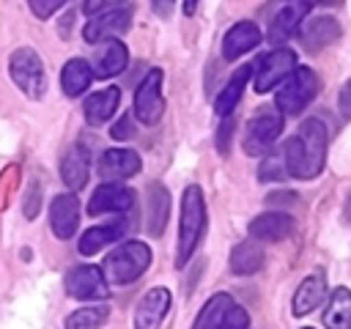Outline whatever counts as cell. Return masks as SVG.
I'll list each match as a JSON object with an SVG mask.
<instances>
[{"label": "cell", "instance_id": "cell-1", "mask_svg": "<svg viewBox=\"0 0 351 329\" xmlns=\"http://www.w3.org/2000/svg\"><path fill=\"white\" fill-rule=\"evenodd\" d=\"M282 156L291 178H315L326 162V126L318 118H307L299 126V132L291 140H285Z\"/></svg>", "mask_w": 351, "mask_h": 329}, {"label": "cell", "instance_id": "cell-2", "mask_svg": "<svg viewBox=\"0 0 351 329\" xmlns=\"http://www.w3.org/2000/svg\"><path fill=\"white\" fill-rule=\"evenodd\" d=\"M206 230V203H203V192L200 186H186L181 195V219H178V249H176V263L184 266Z\"/></svg>", "mask_w": 351, "mask_h": 329}, {"label": "cell", "instance_id": "cell-3", "mask_svg": "<svg viewBox=\"0 0 351 329\" xmlns=\"http://www.w3.org/2000/svg\"><path fill=\"white\" fill-rule=\"evenodd\" d=\"M151 263V249L145 241H123L118 244L101 266L107 285H129L134 282Z\"/></svg>", "mask_w": 351, "mask_h": 329}, {"label": "cell", "instance_id": "cell-4", "mask_svg": "<svg viewBox=\"0 0 351 329\" xmlns=\"http://www.w3.org/2000/svg\"><path fill=\"white\" fill-rule=\"evenodd\" d=\"M318 74L307 66H293L282 82H277L274 104L282 115H299L315 96H318Z\"/></svg>", "mask_w": 351, "mask_h": 329}, {"label": "cell", "instance_id": "cell-5", "mask_svg": "<svg viewBox=\"0 0 351 329\" xmlns=\"http://www.w3.org/2000/svg\"><path fill=\"white\" fill-rule=\"evenodd\" d=\"M8 74H11V80L16 82V88L25 96H30V99H41L44 96V90H47V71H44L41 58L30 47H22V49H16L11 55Z\"/></svg>", "mask_w": 351, "mask_h": 329}, {"label": "cell", "instance_id": "cell-6", "mask_svg": "<svg viewBox=\"0 0 351 329\" xmlns=\"http://www.w3.org/2000/svg\"><path fill=\"white\" fill-rule=\"evenodd\" d=\"M280 132H282V112H274V110H261V112H255L250 121H247V126H244V134H241V148H244V154H250V156H263L271 145H274V140L280 137Z\"/></svg>", "mask_w": 351, "mask_h": 329}, {"label": "cell", "instance_id": "cell-7", "mask_svg": "<svg viewBox=\"0 0 351 329\" xmlns=\"http://www.w3.org/2000/svg\"><path fill=\"white\" fill-rule=\"evenodd\" d=\"M129 25H132V5H110V8L93 11L82 36L88 44H101V41L115 38L123 30H129Z\"/></svg>", "mask_w": 351, "mask_h": 329}, {"label": "cell", "instance_id": "cell-8", "mask_svg": "<svg viewBox=\"0 0 351 329\" xmlns=\"http://www.w3.org/2000/svg\"><path fill=\"white\" fill-rule=\"evenodd\" d=\"M165 112V96H162V71L151 69L143 82L134 90V115L140 123L154 126Z\"/></svg>", "mask_w": 351, "mask_h": 329}, {"label": "cell", "instance_id": "cell-9", "mask_svg": "<svg viewBox=\"0 0 351 329\" xmlns=\"http://www.w3.org/2000/svg\"><path fill=\"white\" fill-rule=\"evenodd\" d=\"M293 66H296V52L293 49H288V47L271 49L255 66V90L266 93V90L277 88V82H282Z\"/></svg>", "mask_w": 351, "mask_h": 329}, {"label": "cell", "instance_id": "cell-10", "mask_svg": "<svg viewBox=\"0 0 351 329\" xmlns=\"http://www.w3.org/2000/svg\"><path fill=\"white\" fill-rule=\"evenodd\" d=\"M66 293L71 299L93 302V299H107L110 285L99 266H74L66 274Z\"/></svg>", "mask_w": 351, "mask_h": 329}, {"label": "cell", "instance_id": "cell-11", "mask_svg": "<svg viewBox=\"0 0 351 329\" xmlns=\"http://www.w3.org/2000/svg\"><path fill=\"white\" fill-rule=\"evenodd\" d=\"M134 206V192L123 184H115V181H107L101 184L90 200H88V214H110V211H129Z\"/></svg>", "mask_w": 351, "mask_h": 329}, {"label": "cell", "instance_id": "cell-12", "mask_svg": "<svg viewBox=\"0 0 351 329\" xmlns=\"http://www.w3.org/2000/svg\"><path fill=\"white\" fill-rule=\"evenodd\" d=\"M170 310V291L167 288H151L134 310V329H159L165 315Z\"/></svg>", "mask_w": 351, "mask_h": 329}, {"label": "cell", "instance_id": "cell-13", "mask_svg": "<svg viewBox=\"0 0 351 329\" xmlns=\"http://www.w3.org/2000/svg\"><path fill=\"white\" fill-rule=\"evenodd\" d=\"M96 167H99V175H101L104 181H123V178L140 173L143 162H140V156H137L134 151H129V148H110V151H104V154L99 156V164H96Z\"/></svg>", "mask_w": 351, "mask_h": 329}, {"label": "cell", "instance_id": "cell-14", "mask_svg": "<svg viewBox=\"0 0 351 329\" xmlns=\"http://www.w3.org/2000/svg\"><path fill=\"white\" fill-rule=\"evenodd\" d=\"M310 8H313V5L304 3V0L291 3V5H282V8L274 14L271 25H269V41H271V44H285V41L302 27V22L307 19V11H310Z\"/></svg>", "mask_w": 351, "mask_h": 329}, {"label": "cell", "instance_id": "cell-15", "mask_svg": "<svg viewBox=\"0 0 351 329\" xmlns=\"http://www.w3.org/2000/svg\"><path fill=\"white\" fill-rule=\"evenodd\" d=\"M80 225V200L74 195H58L49 206V228L58 239H71Z\"/></svg>", "mask_w": 351, "mask_h": 329}, {"label": "cell", "instance_id": "cell-16", "mask_svg": "<svg viewBox=\"0 0 351 329\" xmlns=\"http://www.w3.org/2000/svg\"><path fill=\"white\" fill-rule=\"evenodd\" d=\"M291 230H293V217L285 211H266L250 222V236L255 241L274 244V241H282L285 236H291Z\"/></svg>", "mask_w": 351, "mask_h": 329}, {"label": "cell", "instance_id": "cell-17", "mask_svg": "<svg viewBox=\"0 0 351 329\" xmlns=\"http://www.w3.org/2000/svg\"><path fill=\"white\" fill-rule=\"evenodd\" d=\"M337 38H340V22L335 16H313L302 22V44L310 52H321Z\"/></svg>", "mask_w": 351, "mask_h": 329}, {"label": "cell", "instance_id": "cell-18", "mask_svg": "<svg viewBox=\"0 0 351 329\" xmlns=\"http://www.w3.org/2000/svg\"><path fill=\"white\" fill-rule=\"evenodd\" d=\"M261 44V27L255 22H236L222 38V58L236 60Z\"/></svg>", "mask_w": 351, "mask_h": 329}, {"label": "cell", "instance_id": "cell-19", "mask_svg": "<svg viewBox=\"0 0 351 329\" xmlns=\"http://www.w3.org/2000/svg\"><path fill=\"white\" fill-rule=\"evenodd\" d=\"M170 219V192L162 184H148V203H145V230L151 236H162Z\"/></svg>", "mask_w": 351, "mask_h": 329}, {"label": "cell", "instance_id": "cell-20", "mask_svg": "<svg viewBox=\"0 0 351 329\" xmlns=\"http://www.w3.org/2000/svg\"><path fill=\"white\" fill-rule=\"evenodd\" d=\"M126 63H129V52H126V47H123L121 41H115V38H107V41L99 47V52H96L90 69H93V77L107 80V77L121 74V71L126 69Z\"/></svg>", "mask_w": 351, "mask_h": 329}, {"label": "cell", "instance_id": "cell-21", "mask_svg": "<svg viewBox=\"0 0 351 329\" xmlns=\"http://www.w3.org/2000/svg\"><path fill=\"white\" fill-rule=\"evenodd\" d=\"M118 101H121V90H118V88H104V90H99V93H90V96L85 99V104H82L85 121H88L90 126L107 123V121L115 115Z\"/></svg>", "mask_w": 351, "mask_h": 329}, {"label": "cell", "instance_id": "cell-22", "mask_svg": "<svg viewBox=\"0 0 351 329\" xmlns=\"http://www.w3.org/2000/svg\"><path fill=\"white\" fill-rule=\"evenodd\" d=\"M88 170H90V162H88V151L82 145H71L63 159H60V178L69 189H82L88 184Z\"/></svg>", "mask_w": 351, "mask_h": 329}, {"label": "cell", "instance_id": "cell-23", "mask_svg": "<svg viewBox=\"0 0 351 329\" xmlns=\"http://www.w3.org/2000/svg\"><path fill=\"white\" fill-rule=\"evenodd\" d=\"M324 296H326V280H324V274H310V277H304L302 282H299V288H296V293H293V302H291V307H293V315H307V313H313L321 302H324Z\"/></svg>", "mask_w": 351, "mask_h": 329}, {"label": "cell", "instance_id": "cell-24", "mask_svg": "<svg viewBox=\"0 0 351 329\" xmlns=\"http://www.w3.org/2000/svg\"><path fill=\"white\" fill-rule=\"evenodd\" d=\"M126 233V222L123 219H112L107 225H96V228H88L82 236H80V252L82 255H96L101 247L112 244V241H121V236Z\"/></svg>", "mask_w": 351, "mask_h": 329}, {"label": "cell", "instance_id": "cell-25", "mask_svg": "<svg viewBox=\"0 0 351 329\" xmlns=\"http://www.w3.org/2000/svg\"><path fill=\"white\" fill-rule=\"evenodd\" d=\"M250 77H252V66H241V69L233 71V77L228 80V85L219 90V96H217V101H214V110H217L219 118H225V115H230V112L236 110V104L241 101L244 85H247Z\"/></svg>", "mask_w": 351, "mask_h": 329}, {"label": "cell", "instance_id": "cell-26", "mask_svg": "<svg viewBox=\"0 0 351 329\" xmlns=\"http://www.w3.org/2000/svg\"><path fill=\"white\" fill-rule=\"evenodd\" d=\"M90 80H93V69L88 66V60H82V58H71L66 66H63V71H60V88H63V93L66 96H80V93H85L88 90V85H90Z\"/></svg>", "mask_w": 351, "mask_h": 329}, {"label": "cell", "instance_id": "cell-27", "mask_svg": "<svg viewBox=\"0 0 351 329\" xmlns=\"http://www.w3.org/2000/svg\"><path fill=\"white\" fill-rule=\"evenodd\" d=\"M326 329H351V291L335 288L329 296V304L324 310Z\"/></svg>", "mask_w": 351, "mask_h": 329}, {"label": "cell", "instance_id": "cell-28", "mask_svg": "<svg viewBox=\"0 0 351 329\" xmlns=\"http://www.w3.org/2000/svg\"><path fill=\"white\" fill-rule=\"evenodd\" d=\"M230 307H233V299H230L228 293H214V296L203 304V310L197 313L192 329H219Z\"/></svg>", "mask_w": 351, "mask_h": 329}, {"label": "cell", "instance_id": "cell-29", "mask_svg": "<svg viewBox=\"0 0 351 329\" xmlns=\"http://www.w3.org/2000/svg\"><path fill=\"white\" fill-rule=\"evenodd\" d=\"M263 266V249L255 241H241L230 252V271L233 274H255Z\"/></svg>", "mask_w": 351, "mask_h": 329}, {"label": "cell", "instance_id": "cell-30", "mask_svg": "<svg viewBox=\"0 0 351 329\" xmlns=\"http://www.w3.org/2000/svg\"><path fill=\"white\" fill-rule=\"evenodd\" d=\"M107 318H110V307L104 304L80 307L66 318V329H101Z\"/></svg>", "mask_w": 351, "mask_h": 329}, {"label": "cell", "instance_id": "cell-31", "mask_svg": "<svg viewBox=\"0 0 351 329\" xmlns=\"http://www.w3.org/2000/svg\"><path fill=\"white\" fill-rule=\"evenodd\" d=\"M258 178L261 181H282V178H288V164H285L282 148H277V151L263 156V162L258 167Z\"/></svg>", "mask_w": 351, "mask_h": 329}, {"label": "cell", "instance_id": "cell-32", "mask_svg": "<svg viewBox=\"0 0 351 329\" xmlns=\"http://www.w3.org/2000/svg\"><path fill=\"white\" fill-rule=\"evenodd\" d=\"M219 329H250V315L241 310V307H230L228 310V315H225V321H222V326Z\"/></svg>", "mask_w": 351, "mask_h": 329}, {"label": "cell", "instance_id": "cell-33", "mask_svg": "<svg viewBox=\"0 0 351 329\" xmlns=\"http://www.w3.org/2000/svg\"><path fill=\"white\" fill-rule=\"evenodd\" d=\"M233 129H236V121H233L230 115H225V118H222V126H219V132H217V148H219V154H228V151H230Z\"/></svg>", "mask_w": 351, "mask_h": 329}, {"label": "cell", "instance_id": "cell-34", "mask_svg": "<svg viewBox=\"0 0 351 329\" xmlns=\"http://www.w3.org/2000/svg\"><path fill=\"white\" fill-rule=\"evenodd\" d=\"M30 3V11L38 16V19H49L66 0H27Z\"/></svg>", "mask_w": 351, "mask_h": 329}, {"label": "cell", "instance_id": "cell-35", "mask_svg": "<svg viewBox=\"0 0 351 329\" xmlns=\"http://www.w3.org/2000/svg\"><path fill=\"white\" fill-rule=\"evenodd\" d=\"M115 140H126V137H132V118L129 115H123L115 126H112V132H110Z\"/></svg>", "mask_w": 351, "mask_h": 329}, {"label": "cell", "instance_id": "cell-36", "mask_svg": "<svg viewBox=\"0 0 351 329\" xmlns=\"http://www.w3.org/2000/svg\"><path fill=\"white\" fill-rule=\"evenodd\" d=\"M340 112H343V118L351 121V80L340 88Z\"/></svg>", "mask_w": 351, "mask_h": 329}, {"label": "cell", "instance_id": "cell-37", "mask_svg": "<svg viewBox=\"0 0 351 329\" xmlns=\"http://www.w3.org/2000/svg\"><path fill=\"white\" fill-rule=\"evenodd\" d=\"M173 5H176V0H151V8L156 16H170Z\"/></svg>", "mask_w": 351, "mask_h": 329}, {"label": "cell", "instance_id": "cell-38", "mask_svg": "<svg viewBox=\"0 0 351 329\" xmlns=\"http://www.w3.org/2000/svg\"><path fill=\"white\" fill-rule=\"evenodd\" d=\"M195 11H197V0H184V14L192 16Z\"/></svg>", "mask_w": 351, "mask_h": 329}, {"label": "cell", "instance_id": "cell-39", "mask_svg": "<svg viewBox=\"0 0 351 329\" xmlns=\"http://www.w3.org/2000/svg\"><path fill=\"white\" fill-rule=\"evenodd\" d=\"M307 329H310V326H307Z\"/></svg>", "mask_w": 351, "mask_h": 329}]
</instances>
